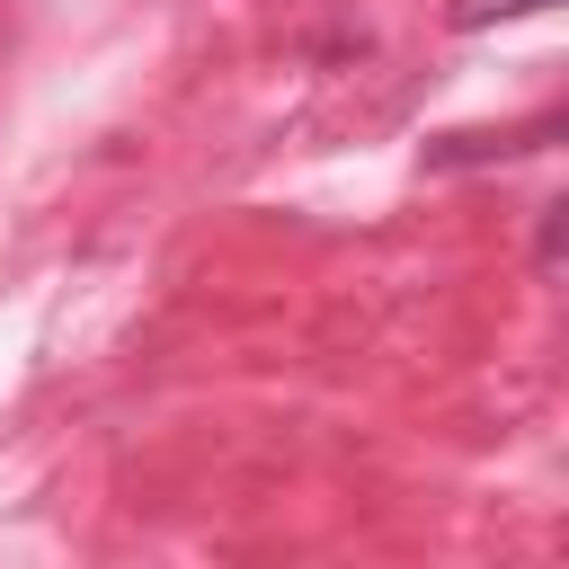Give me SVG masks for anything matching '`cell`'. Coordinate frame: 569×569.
Instances as JSON below:
<instances>
[{"mask_svg":"<svg viewBox=\"0 0 569 569\" xmlns=\"http://www.w3.org/2000/svg\"><path fill=\"white\" fill-rule=\"evenodd\" d=\"M560 231H569V204H542V240H533V258H542V276L560 267Z\"/></svg>","mask_w":569,"mask_h":569,"instance_id":"cell-2","label":"cell"},{"mask_svg":"<svg viewBox=\"0 0 569 569\" xmlns=\"http://www.w3.org/2000/svg\"><path fill=\"white\" fill-rule=\"evenodd\" d=\"M533 9H551V0H462V9H453V27H489V18H533Z\"/></svg>","mask_w":569,"mask_h":569,"instance_id":"cell-1","label":"cell"}]
</instances>
